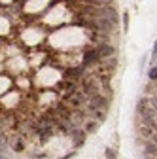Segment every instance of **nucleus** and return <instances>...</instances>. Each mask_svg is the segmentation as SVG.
I'll return each mask as SVG.
<instances>
[{"instance_id":"18","label":"nucleus","mask_w":157,"mask_h":159,"mask_svg":"<svg viewBox=\"0 0 157 159\" xmlns=\"http://www.w3.org/2000/svg\"><path fill=\"white\" fill-rule=\"evenodd\" d=\"M155 95H157V93H155Z\"/></svg>"},{"instance_id":"2","label":"nucleus","mask_w":157,"mask_h":159,"mask_svg":"<svg viewBox=\"0 0 157 159\" xmlns=\"http://www.w3.org/2000/svg\"><path fill=\"white\" fill-rule=\"evenodd\" d=\"M87 106L89 108H96V110H106L108 108V98L102 97L101 93L93 95V97H87Z\"/></svg>"},{"instance_id":"3","label":"nucleus","mask_w":157,"mask_h":159,"mask_svg":"<svg viewBox=\"0 0 157 159\" xmlns=\"http://www.w3.org/2000/svg\"><path fill=\"white\" fill-rule=\"evenodd\" d=\"M101 53H99V49H91V51H85V55H83V66H91V65H95V63H99L101 61Z\"/></svg>"},{"instance_id":"9","label":"nucleus","mask_w":157,"mask_h":159,"mask_svg":"<svg viewBox=\"0 0 157 159\" xmlns=\"http://www.w3.org/2000/svg\"><path fill=\"white\" fill-rule=\"evenodd\" d=\"M99 123L101 121H95V119H91V121H87L85 123V133H96V129H99Z\"/></svg>"},{"instance_id":"12","label":"nucleus","mask_w":157,"mask_h":159,"mask_svg":"<svg viewBox=\"0 0 157 159\" xmlns=\"http://www.w3.org/2000/svg\"><path fill=\"white\" fill-rule=\"evenodd\" d=\"M148 76H150L151 82H153V80H157V66H151V68H150V72H148Z\"/></svg>"},{"instance_id":"7","label":"nucleus","mask_w":157,"mask_h":159,"mask_svg":"<svg viewBox=\"0 0 157 159\" xmlns=\"http://www.w3.org/2000/svg\"><path fill=\"white\" fill-rule=\"evenodd\" d=\"M11 150L13 152H25V138L23 136H15L11 140Z\"/></svg>"},{"instance_id":"4","label":"nucleus","mask_w":157,"mask_h":159,"mask_svg":"<svg viewBox=\"0 0 157 159\" xmlns=\"http://www.w3.org/2000/svg\"><path fill=\"white\" fill-rule=\"evenodd\" d=\"M96 49H99L101 57L102 59H110V57H115V48L110 46L108 42H101L99 46H96Z\"/></svg>"},{"instance_id":"15","label":"nucleus","mask_w":157,"mask_h":159,"mask_svg":"<svg viewBox=\"0 0 157 159\" xmlns=\"http://www.w3.org/2000/svg\"><path fill=\"white\" fill-rule=\"evenodd\" d=\"M150 102H151V106H153V108H155V110H157V95H155V97H151V98H150Z\"/></svg>"},{"instance_id":"11","label":"nucleus","mask_w":157,"mask_h":159,"mask_svg":"<svg viewBox=\"0 0 157 159\" xmlns=\"http://www.w3.org/2000/svg\"><path fill=\"white\" fill-rule=\"evenodd\" d=\"M85 74V66H82V68H74V70H70L68 72V76L70 78H82Z\"/></svg>"},{"instance_id":"14","label":"nucleus","mask_w":157,"mask_h":159,"mask_svg":"<svg viewBox=\"0 0 157 159\" xmlns=\"http://www.w3.org/2000/svg\"><path fill=\"white\" fill-rule=\"evenodd\" d=\"M106 157H108V159H115V152L108 148V150H106Z\"/></svg>"},{"instance_id":"5","label":"nucleus","mask_w":157,"mask_h":159,"mask_svg":"<svg viewBox=\"0 0 157 159\" xmlns=\"http://www.w3.org/2000/svg\"><path fill=\"white\" fill-rule=\"evenodd\" d=\"M72 142L76 148H80L83 142H85V129H80V127H76L72 131Z\"/></svg>"},{"instance_id":"17","label":"nucleus","mask_w":157,"mask_h":159,"mask_svg":"<svg viewBox=\"0 0 157 159\" xmlns=\"http://www.w3.org/2000/svg\"><path fill=\"white\" fill-rule=\"evenodd\" d=\"M151 140H153V142H155V144H157V131H155V133H153V136H151Z\"/></svg>"},{"instance_id":"8","label":"nucleus","mask_w":157,"mask_h":159,"mask_svg":"<svg viewBox=\"0 0 157 159\" xmlns=\"http://www.w3.org/2000/svg\"><path fill=\"white\" fill-rule=\"evenodd\" d=\"M153 133H155V127H150V125H144V123H142V127H140V134H142L144 138H151Z\"/></svg>"},{"instance_id":"6","label":"nucleus","mask_w":157,"mask_h":159,"mask_svg":"<svg viewBox=\"0 0 157 159\" xmlns=\"http://www.w3.org/2000/svg\"><path fill=\"white\" fill-rule=\"evenodd\" d=\"M83 116H85V114H83L80 108H78V110H76V112H72L68 117H70V121L74 123V127H80V123L83 121Z\"/></svg>"},{"instance_id":"16","label":"nucleus","mask_w":157,"mask_h":159,"mask_svg":"<svg viewBox=\"0 0 157 159\" xmlns=\"http://www.w3.org/2000/svg\"><path fill=\"white\" fill-rule=\"evenodd\" d=\"M157 61V40H155V44H153V63Z\"/></svg>"},{"instance_id":"10","label":"nucleus","mask_w":157,"mask_h":159,"mask_svg":"<svg viewBox=\"0 0 157 159\" xmlns=\"http://www.w3.org/2000/svg\"><path fill=\"white\" fill-rule=\"evenodd\" d=\"M146 155L148 157H155L157 155V144H146Z\"/></svg>"},{"instance_id":"1","label":"nucleus","mask_w":157,"mask_h":159,"mask_svg":"<svg viewBox=\"0 0 157 159\" xmlns=\"http://www.w3.org/2000/svg\"><path fill=\"white\" fill-rule=\"evenodd\" d=\"M82 91L87 95V97H93V95H99L101 93V85L95 78H85L83 80V85H82Z\"/></svg>"},{"instance_id":"13","label":"nucleus","mask_w":157,"mask_h":159,"mask_svg":"<svg viewBox=\"0 0 157 159\" xmlns=\"http://www.w3.org/2000/svg\"><path fill=\"white\" fill-rule=\"evenodd\" d=\"M123 29H125V32L129 30V13L125 11V15H123Z\"/></svg>"}]
</instances>
